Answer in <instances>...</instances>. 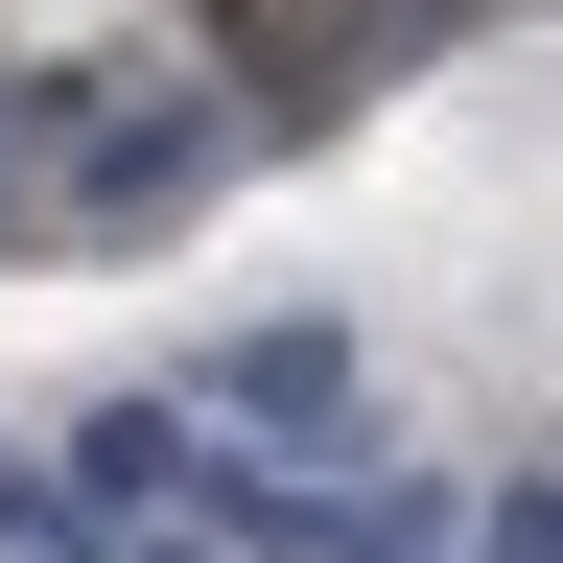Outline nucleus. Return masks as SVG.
<instances>
[{
    "instance_id": "obj_1",
    "label": "nucleus",
    "mask_w": 563,
    "mask_h": 563,
    "mask_svg": "<svg viewBox=\"0 0 563 563\" xmlns=\"http://www.w3.org/2000/svg\"><path fill=\"white\" fill-rule=\"evenodd\" d=\"M165 517H211V540H258V563H329V493H306V470H235L211 422H188V493H165Z\"/></svg>"
},
{
    "instance_id": "obj_2",
    "label": "nucleus",
    "mask_w": 563,
    "mask_h": 563,
    "mask_svg": "<svg viewBox=\"0 0 563 563\" xmlns=\"http://www.w3.org/2000/svg\"><path fill=\"white\" fill-rule=\"evenodd\" d=\"M211 399H235V422H352V329H306V306H282V329H235V352H211Z\"/></svg>"
},
{
    "instance_id": "obj_3",
    "label": "nucleus",
    "mask_w": 563,
    "mask_h": 563,
    "mask_svg": "<svg viewBox=\"0 0 563 563\" xmlns=\"http://www.w3.org/2000/svg\"><path fill=\"white\" fill-rule=\"evenodd\" d=\"M70 493H95V517H165L188 493V399H118L95 446H70Z\"/></svg>"
},
{
    "instance_id": "obj_4",
    "label": "nucleus",
    "mask_w": 563,
    "mask_h": 563,
    "mask_svg": "<svg viewBox=\"0 0 563 563\" xmlns=\"http://www.w3.org/2000/svg\"><path fill=\"white\" fill-rule=\"evenodd\" d=\"M70 188H95V211H188V188H211V118H118Z\"/></svg>"
},
{
    "instance_id": "obj_5",
    "label": "nucleus",
    "mask_w": 563,
    "mask_h": 563,
    "mask_svg": "<svg viewBox=\"0 0 563 563\" xmlns=\"http://www.w3.org/2000/svg\"><path fill=\"white\" fill-rule=\"evenodd\" d=\"M0 540H24V563H95V540H70V493H47L24 446H0Z\"/></svg>"
}]
</instances>
